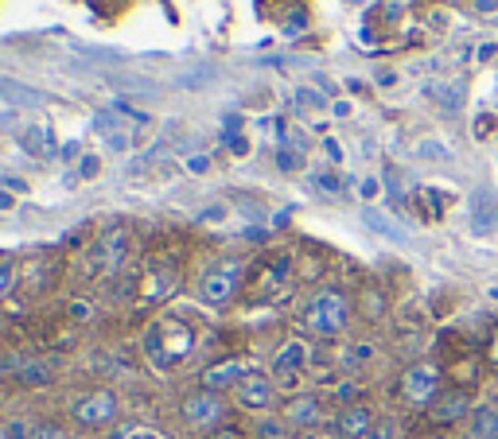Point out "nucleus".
Wrapping results in <instances>:
<instances>
[{"label": "nucleus", "instance_id": "nucleus-24", "mask_svg": "<svg viewBox=\"0 0 498 439\" xmlns=\"http://www.w3.org/2000/svg\"><path fill=\"white\" fill-rule=\"evenodd\" d=\"M109 148H117V152H121V148H129V133H121V128H109Z\"/></svg>", "mask_w": 498, "mask_h": 439}, {"label": "nucleus", "instance_id": "nucleus-3", "mask_svg": "<svg viewBox=\"0 0 498 439\" xmlns=\"http://www.w3.org/2000/svg\"><path fill=\"white\" fill-rule=\"evenodd\" d=\"M183 424L187 428H218L226 416V401H223V393H211V389H199L192 393V397H183Z\"/></svg>", "mask_w": 498, "mask_h": 439}, {"label": "nucleus", "instance_id": "nucleus-33", "mask_svg": "<svg viewBox=\"0 0 498 439\" xmlns=\"http://www.w3.org/2000/svg\"><path fill=\"white\" fill-rule=\"evenodd\" d=\"M0 377H5V358H0Z\"/></svg>", "mask_w": 498, "mask_h": 439}, {"label": "nucleus", "instance_id": "nucleus-9", "mask_svg": "<svg viewBox=\"0 0 498 439\" xmlns=\"http://www.w3.org/2000/svg\"><path fill=\"white\" fill-rule=\"evenodd\" d=\"M429 413L436 424H456V420H472V397H467L463 389H451V393H441L432 404H429Z\"/></svg>", "mask_w": 498, "mask_h": 439}, {"label": "nucleus", "instance_id": "nucleus-22", "mask_svg": "<svg viewBox=\"0 0 498 439\" xmlns=\"http://www.w3.org/2000/svg\"><path fill=\"white\" fill-rule=\"evenodd\" d=\"M20 382H24V385H43V382H47V373H43L39 365H32V370L20 373Z\"/></svg>", "mask_w": 498, "mask_h": 439}, {"label": "nucleus", "instance_id": "nucleus-10", "mask_svg": "<svg viewBox=\"0 0 498 439\" xmlns=\"http://www.w3.org/2000/svg\"><path fill=\"white\" fill-rule=\"evenodd\" d=\"M285 420L300 432H312V428H319V420H324V404H319L316 397H296L285 408Z\"/></svg>", "mask_w": 498, "mask_h": 439}, {"label": "nucleus", "instance_id": "nucleus-21", "mask_svg": "<svg viewBox=\"0 0 498 439\" xmlns=\"http://www.w3.org/2000/svg\"><path fill=\"white\" fill-rule=\"evenodd\" d=\"M207 439H249L242 428H233V424H218V428L207 435Z\"/></svg>", "mask_w": 498, "mask_h": 439}, {"label": "nucleus", "instance_id": "nucleus-5", "mask_svg": "<svg viewBox=\"0 0 498 439\" xmlns=\"http://www.w3.org/2000/svg\"><path fill=\"white\" fill-rule=\"evenodd\" d=\"M401 393L409 404H432L436 397H441V370L436 365H413L405 377H401Z\"/></svg>", "mask_w": 498, "mask_h": 439}, {"label": "nucleus", "instance_id": "nucleus-29", "mask_svg": "<svg viewBox=\"0 0 498 439\" xmlns=\"http://www.w3.org/2000/svg\"><path fill=\"white\" fill-rule=\"evenodd\" d=\"M300 101H312V106H324V97L312 94V90H300Z\"/></svg>", "mask_w": 498, "mask_h": 439}, {"label": "nucleus", "instance_id": "nucleus-23", "mask_svg": "<svg viewBox=\"0 0 498 439\" xmlns=\"http://www.w3.org/2000/svg\"><path fill=\"white\" fill-rule=\"evenodd\" d=\"M113 439H160L156 432H144V428H121Z\"/></svg>", "mask_w": 498, "mask_h": 439}, {"label": "nucleus", "instance_id": "nucleus-27", "mask_svg": "<svg viewBox=\"0 0 498 439\" xmlns=\"http://www.w3.org/2000/svg\"><path fill=\"white\" fill-rule=\"evenodd\" d=\"M316 183H319V187H324V191H331V195H335V191H339V183H335V179H331V175H319V179H316Z\"/></svg>", "mask_w": 498, "mask_h": 439}, {"label": "nucleus", "instance_id": "nucleus-6", "mask_svg": "<svg viewBox=\"0 0 498 439\" xmlns=\"http://www.w3.org/2000/svg\"><path fill=\"white\" fill-rule=\"evenodd\" d=\"M273 401H276V385L265 373H249L245 382L233 389V404L245 408V413H265V408H273Z\"/></svg>", "mask_w": 498, "mask_h": 439}, {"label": "nucleus", "instance_id": "nucleus-7", "mask_svg": "<svg viewBox=\"0 0 498 439\" xmlns=\"http://www.w3.org/2000/svg\"><path fill=\"white\" fill-rule=\"evenodd\" d=\"M378 428V416L370 404H347L339 416H335V435L339 439H366Z\"/></svg>", "mask_w": 498, "mask_h": 439}, {"label": "nucleus", "instance_id": "nucleus-20", "mask_svg": "<svg viewBox=\"0 0 498 439\" xmlns=\"http://www.w3.org/2000/svg\"><path fill=\"white\" fill-rule=\"evenodd\" d=\"M366 439H398V424H393V420H378V428L366 435Z\"/></svg>", "mask_w": 498, "mask_h": 439}, {"label": "nucleus", "instance_id": "nucleus-32", "mask_svg": "<svg viewBox=\"0 0 498 439\" xmlns=\"http://www.w3.org/2000/svg\"><path fill=\"white\" fill-rule=\"evenodd\" d=\"M491 362L498 365V331H494V342H491Z\"/></svg>", "mask_w": 498, "mask_h": 439}, {"label": "nucleus", "instance_id": "nucleus-28", "mask_svg": "<svg viewBox=\"0 0 498 439\" xmlns=\"http://www.w3.org/2000/svg\"><path fill=\"white\" fill-rule=\"evenodd\" d=\"M472 5H475V12H494L498 0H472Z\"/></svg>", "mask_w": 498, "mask_h": 439}, {"label": "nucleus", "instance_id": "nucleus-1", "mask_svg": "<svg viewBox=\"0 0 498 439\" xmlns=\"http://www.w3.org/2000/svg\"><path fill=\"white\" fill-rule=\"evenodd\" d=\"M300 323H304V331L319 334V339H335V334H343L347 323H350V300L335 288L316 291V296L304 303Z\"/></svg>", "mask_w": 498, "mask_h": 439}, {"label": "nucleus", "instance_id": "nucleus-31", "mask_svg": "<svg viewBox=\"0 0 498 439\" xmlns=\"http://www.w3.org/2000/svg\"><path fill=\"white\" fill-rule=\"evenodd\" d=\"M362 195H366V199H374V195H378V183H374V179H366V183H362Z\"/></svg>", "mask_w": 498, "mask_h": 439}, {"label": "nucleus", "instance_id": "nucleus-11", "mask_svg": "<svg viewBox=\"0 0 498 439\" xmlns=\"http://www.w3.org/2000/svg\"><path fill=\"white\" fill-rule=\"evenodd\" d=\"M307 365V346L304 342H285L281 350H276V358H273V373H281V377H292V373H300Z\"/></svg>", "mask_w": 498, "mask_h": 439}, {"label": "nucleus", "instance_id": "nucleus-13", "mask_svg": "<svg viewBox=\"0 0 498 439\" xmlns=\"http://www.w3.org/2000/svg\"><path fill=\"white\" fill-rule=\"evenodd\" d=\"M472 435L475 439H498V413L494 408H475L472 413Z\"/></svg>", "mask_w": 498, "mask_h": 439}, {"label": "nucleus", "instance_id": "nucleus-16", "mask_svg": "<svg viewBox=\"0 0 498 439\" xmlns=\"http://www.w3.org/2000/svg\"><path fill=\"white\" fill-rule=\"evenodd\" d=\"M27 439H67V428H63V424L43 420V424H32V432H27Z\"/></svg>", "mask_w": 498, "mask_h": 439}, {"label": "nucleus", "instance_id": "nucleus-2", "mask_svg": "<svg viewBox=\"0 0 498 439\" xmlns=\"http://www.w3.org/2000/svg\"><path fill=\"white\" fill-rule=\"evenodd\" d=\"M70 416H75V424H78L82 432L109 428V424L117 420V397H113L109 389H94V393H86V397L75 401Z\"/></svg>", "mask_w": 498, "mask_h": 439}, {"label": "nucleus", "instance_id": "nucleus-8", "mask_svg": "<svg viewBox=\"0 0 498 439\" xmlns=\"http://www.w3.org/2000/svg\"><path fill=\"white\" fill-rule=\"evenodd\" d=\"M254 373L249 365L242 362V358H230V362H218V365H211L207 373H202V389H211V393H226V389H238L245 377Z\"/></svg>", "mask_w": 498, "mask_h": 439}, {"label": "nucleus", "instance_id": "nucleus-14", "mask_svg": "<svg viewBox=\"0 0 498 439\" xmlns=\"http://www.w3.org/2000/svg\"><path fill=\"white\" fill-rule=\"evenodd\" d=\"M362 218H366V226H370L374 233H382V238H393V241H405V233H401L398 226H393V222H389V218H386V214H378V210H366Z\"/></svg>", "mask_w": 498, "mask_h": 439}, {"label": "nucleus", "instance_id": "nucleus-17", "mask_svg": "<svg viewBox=\"0 0 498 439\" xmlns=\"http://www.w3.org/2000/svg\"><path fill=\"white\" fill-rule=\"evenodd\" d=\"M24 148H27V152H36V156H47V152H51L39 128H27V133H24Z\"/></svg>", "mask_w": 498, "mask_h": 439}, {"label": "nucleus", "instance_id": "nucleus-18", "mask_svg": "<svg viewBox=\"0 0 498 439\" xmlns=\"http://www.w3.org/2000/svg\"><path fill=\"white\" fill-rule=\"evenodd\" d=\"M101 171V156H94V152H86L82 159H78V179H94V175Z\"/></svg>", "mask_w": 498, "mask_h": 439}, {"label": "nucleus", "instance_id": "nucleus-25", "mask_svg": "<svg viewBox=\"0 0 498 439\" xmlns=\"http://www.w3.org/2000/svg\"><path fill=\"white\" fill-rule=\"evenodd\" d=\"M300 439H339V435H335V428L327 432V428H312V432H304Z\"/></svg>", "mask_w": 498, "mask_h": 439}, {"label": "nucleus", "instance_id": "nucleus-30", "mask_svg": "<svg viewBox=\"0 0 498 439\" xmlns=\"http://www.w3.org/2000/svg\"><path fill=\"white\" fill-rule=\"evenodd\" d=\"M12 207H16V199H12L8 191H0V210H12Z\"/></svg>", "mask_w": 498, "mask_h": 439}, {"label": "nucleus", "instance_id": "nucleus-19", "mask_svg": "<svg viewBox=\"0 0 498 439\" xmlns=\"http://www.w3.org/2000/svg\"><path fill=\"white\" fill-rule=\"evenodd\" d=\"M432 97L441 101V109H448V113H456V109H460V101H463L460 90H432Z\"/></svg>", "mask_w": 498, "mask_h": 439}, {"label": "nucleus", "instance_id": "nucleus-26", "mask_svg": "<svg viewBox=\"0 0 498 439\" xmlns=\"http://www.w3.org/2000/svg\"><path fill=\"white\" fill-rule=\"evenodd\" d=\"M187 168H192L195 175H202V171H207L211 164H207V156H195V159H187Z\"/></svg>", "mask_w": 498, "mask_h": 439}, {"label": "nucleus", "instance_id": "nucleus-4", "mask_svg": "<svg viewBox=\"0 0 498 439\" xmlns=\"http://www.w3.org/2000/svg\"><path fill=\"white\" fill-rule=\"evenodd\" d=\"M238 284H242V269L238 265H218V269H211L207 276H202L199 296H202V303H211V307H226L233 300V291H238Z\"/></svg>", "mask_w": 498, "mask_h": 439}, {"label": "nucleus", "instance_id": "nucleus-12", "mask_svg": "<svg viewBox=\"0 0 498 439\" xmlns=\"http://www.w3.org/2000/svg\"><path fill=\"white\" fill-rule=\"evenodd\" d=\"M0 97L12 101V106H39V101H43L36 90H27V86L12 82V78H0Z\"/></svg>", "mask_w": 498, "mask_h": 439}, {"label": "nucleus", "instance_id": "nucleus-15", "mask_svg": "<svg viewBox=\"0 0 498 439\" xmlns=\"http://www.w3.org/2000/svg\"><path fill=\"white\" fill-rule=\"evenodd\" d=\"M417 156H420V159H436V164H448V159H451V152L444 148L441 140H420V144H417Z\"/></svg>", "mask_w": 498, "mask_h": 439}]
</instances>
